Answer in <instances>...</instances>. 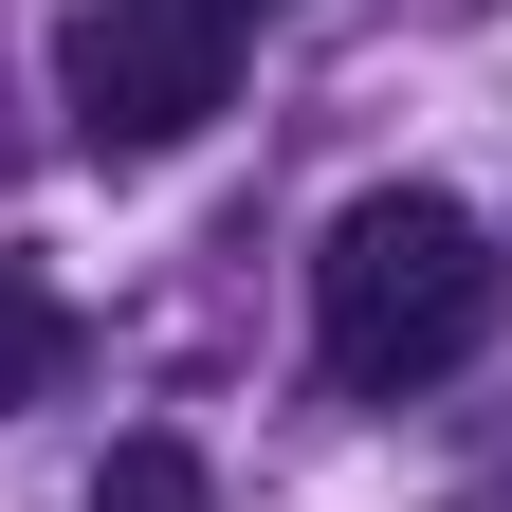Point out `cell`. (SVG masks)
<instances>
[{"label":"cell","instance_id":"6da1fadb","mask_svg":"<svg viewBox=\"0 0 512 512\" xmlns=\"http://www.w3.org/2000/svg\"><path fill=\"white\" fill-rule=\"evenodd\" d=\"M311 330H330V384H439L476 330H494V238L476 202H439V183H384V202L330 220V256H311Z\"/></svg>","mask_w":512,"mask_h":512},{"label":"cell","instance_id":"7a4b0ae2","mask_svg":"<svg viewBox=\"0 0 512 512\" xmlns=\"http://www.w3.org/2000/svg\"><path fill=\"white\" fill-rule=\"evenodd\" d=\"M220 55H238V19L220 0H74L55 19V92H74V147H183V128L220 110Z\"/></svg>","mask_w":512,"mask_h":512},{"label":"cell","instance_id":"3957f363","mask_svg":"<svg viewBox=\"0 0 512 512\" xmlns=\"http://www.w3.org/2000/svg\"><path fill=\"white\" fill-rule=\"evenodd\" d=\"M55 366H74V311H55V293L19 275V256H0V403H37Z\"/></svg>","mask_w":512,"mask_h":512},{"label":"cell","instance_id":"277c9868","mask_svg":"<svg viewBox=\"0 0 512 512\" xmlns=\"http://www.w3.org/2000/svg\"><path fill=\"white\" fill-rule=\"evenodd\" d=\"M92 512H202V458L147 421V439H110V476H92Z\"/></svg>","mask_w":512,"mask_h":512},{"label":"cell","instance_id":"5b68a950","mask_svg":"<svg viewBox=\"0 0 512 512\" xmlns=\"http://www.w3.org/2000/svg\"><path fill=\"white\" fill-rule=\"evenodd\" d=\"M220 19H238V0H220Z\"/></svg>","mask_w":512,"mask_h":512}]
</instances>
